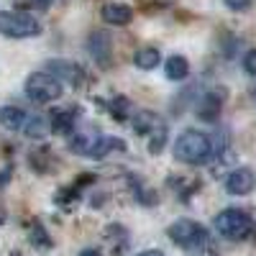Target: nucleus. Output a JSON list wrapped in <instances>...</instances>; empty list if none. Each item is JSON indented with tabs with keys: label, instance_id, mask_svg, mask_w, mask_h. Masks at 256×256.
Here are the masks:
<instances>
[{
	"label": "nucleus",
	"instance_id": "nucleus-1",
	"mask_svg": "<svg viewBox=\"0 0 256 256\" xmlns=\"http://www.w3.org/2000/svg\"><path fill=\"white\" fill-rule=\"evenodd\" d=\"M212 156V141L208 134L198 131V128H187L174 141V159L190 166L208 164Z\"/></svg>",
	"mask_w": 256,
	"mask_h": 256
},
{
	"label": "nucleus",
	"instance_id": "nucleus-2",
	"mask_svg": "<svg viewBox=\"0 0 256 256\" xmlns=\"http://www.w3.org/2000/svg\"><path fill=\"white\" fill-rule=\"evenodd\" d=\"M212 226H216V230L220 233L223 238L228 241H244L251 236V230H254V220L246 210L241 208H226L220 210L216 220H212Z\"/></svg>",
	"mask_w": 256,
	"mask_h": 256
},
{
	"label": "nucleus",
	"instance_id": "nucleus-3",
	"mask_svg": "<svg viewBox=\"0 0 256 256\" xmlns=\"http://www.w3.org/2000/svg\"><path fill=\"white\" fill-rule=\"evenodd\" d=\"M41 34V20L24 10H0V36L31 38Z\"/></svg>",
	"mask_w": 256,
	"mask_h": 256
},
{
	"label": "nucleus",
	"instance_id": "nucleus-4",
	"mask_svg": "<svg viewBox=\"0 0 256 256\" xmlns=\"http://www.w3.org/2000/svg\"><path fill=\"white\" fill-rule=\"evenodd\" d=\"M166 236L172 238L177 246L187 248V251H195L202 248L208 244V228L200 226L198 220H190V218H180L172 226L166 228Z\"/></svg>",
	"mask_w": 256,
	"mask_h": 256
},
{
	"label": "nucleus",
	"instance_id": "nucleus-5",
	"mask_svg": "<svg viewBox=\"0 0 256 256\" xmlns=\"http://www.w3.org/2000/svg\"><path fill=\"white\" fill-rule=\"evenodd\" d=\"M26 95L34 100V102H52V100H59L64 88L56 77H52L49 72H34L28 74L26 84H24Z\"/></svg>",
	"mask_w": 256,
	"mask_h": 256
},
{
	"label": "nucleus",
	"instance_id": "nucleus-6",
	"mask_svg": "<svg viewBox=\"0 0 256 256\" xmlns=\"http://www.w3.org/2000/svg\"><path fill=\"white\" fill-rule=\"evenodd\" d=\"M46 70L52 77H56L59 82H70L72 88L82 84V80H84V70L77 62H70V59H52V62H46Z\"/></svg>",
	"mask_w": 256,
	"mask_h": 256
},
{
	"label": "nucleus",
	"instance_id": "nucleus-7",
	"mask_svg": "<svg viewBox=\"0 0 256 256\" xmlns=\"http://www.w3.org/2000/svg\"><path fill=\"white\" fill-rule=\"evenodd\" d=\"M256 187V174L251 172L248 166H238L233 169V172L226 177V192L228 195H248V192H254Z\"/></svg>",
	"mask_w": 256,
	"mask_h": 256
},
{
	"label": "nucleus",
	"instance_id": "nucleus-8",
	"mask_svg": "<svg viewBox=\"0 0 256 256\" xmlns=\"http://www.w3.org/2000/svg\"><path fill=\"white\" fill-rule=\"evenodd\" d=\"M220 110H223V95H220L218 90H210V92H205V95L198 100V105H195V113H198V118H200V120H205V123L218 120Z\"/></svg>",
	"mask_w": 256,
	"mask_h": 256
},
{
	"label": "nucleus",
	"instance_id": "nucleus-9",
	"mask_svg": "<svg viewBox=\"0 0 256 256\" xmlns=\"http://www.w3.org/2000/svg\"><path fill=\"white\" fill-rule=\"evenodd\" d=\"M100 16L108 26H128L134 20V8L126 3H105Z\"/></svg>",
	"mask_w": 256,
	"mask_h": 256
},
{
	"label": "nucleus",
	"instance_id": "nucleus-10",
	"mask_svg": "<svg viewBox=\"0 0 256 256\" xmlns=\"http://www.w3.org/2000/svg\"><path fill=\"white\" fill-rule=\"evenodd\" d=\"M116 148H126V144L120 141V138H116V136H95L92 138V144H90V148H88V154L84 156H92V159H102L108 152H116Z\"/></svg>",
	"mask_w": 256,
	"mask_h": 256
},
{
	"label": "nucleus",
	"instance_id": "nucleus-11",
	"mask_svg": "<svg viewBox=\"0 0 256 256\" xmlns=\"http://www.w3.org/2000/svg\"><path fill=\"white\" fill-rule=\"evenodd\" d=\"M90 52H92V56L100 62V67H108L110 64V36L108 34H102V31H98V34H92L90 36Z\"/></svg>",
	"mask_w": 256,
	"mask_h": 256
},
{
	"label": "nucleus",
	"instance_id": "nucleus-12",
	"mask_svg": "<svg viewBox=\"0 0 256 256\" xmlns=\"http://www.w3.org/2000/svg\"><path fill=\"white\" fill-rule=\"evenodd\" d=\"M164 77L172 80V82L187 80L190 77V62H187V56H182V54H172V56H169L166 64H164Z\"/></svg>",
	"mask_w": 256,
	"mask_h": 256
},
{
	"label": "nucleus",
	"instance_id": "nucleus-13",
	"mask_svg": "<svg viewBox=\"0 0 256 256\" xmlns=\"http://www.w3.org/2000/svg\"><path fill=\"white\" fill-rule=\"evenodd\" d=\"M26 113L24 108H18V105H3L0 108V126L8 128V131H20V128L26 126Z\"/></svg>",
	"mask_w": 256,
	"mask_h": 256
},
{
	"label": "nucleus",
	"instance_id": "nucleus-14",
	"mask_svg": "<svg viewBox=\"0 0 256 256\" xmlns=\"http://www.w3.org/2000/svg\"><path fill=\"white\" fill-rule=\"evenodd\" d=\"M74 126H77V118L72 110H56L52 116V123H49V131L59 134V136H72L74 134Z\"/></svg>",
	"mask_w": 256,
	"mask_h": 256
},
{
	"label": "nucleus",
	"instance_id": "nucleus-15",
	"mask_svg": "<svg viewBox=\"0 0 256 256\" xmlns=\"http://www.w3.org/2000/svg\"><path fill=\"white\" fill-rule=\"evenodd\" d=\"M159 62H162V54H159V49H154V46H144V49H138V52L134 54V64H136L138 70H144V72L156 70Z\"/></svg>",
	"mask_w": 256,
	"mask_h": 256
},
{
	"label": "nucleus",
	"instance_id": "nucleus-16",
	"mask_svg": "<svg viewBox=\"0 0 256 256\" xmlns=\"http://www.w3.org/2000/svg\"><path fill=\"white\" fill-rule=\"evenodd\" d=\"M159 126H162V120H159V116L152 113V110H138V113L134 116V131L141 134V136L154 134Z\"/></svg>",
	"mask_w": 256,
	"mask_h": 256
},
{
	"label": "nucleus",
	"instance_id": "nucleus-17",
	"mask_svg": "<svg viewBox=\"0 0 256 256\" xmlns=\"http://www.w3.org/2000/svg\"><path fill=\"white\" fill-rule=\"evenodd\" d=\"M49 131V123L46 118H41V116H34V118H26V126H24V134L28 138H44Z\"/></svg>",
	"mask_w": 256,
	"mask_h": 256
},
{
	"label": "nucleus",
	"instance_id": "nucleus-18",
	"mask_svg": "<svg viewBox=\"0 0 256 256\" xmlns=\"http://www.w3.org/2000/svg\"><path fill=\"white\" fill-rule=\"evenodd\" d=\"M164 146H166V123H162L156 131L152 134V141H148V154H162L164 152Z\"/></svg>",
	"mask_w": 256,
	"mask_h": 256
},
{
	"label": "nucleus",
	"instance_id": "nucleus-19",
	"mask_svg": "<svg viewBox=\"0 0 256 256\" xmlns=\"http://www.w3.org/2000/svg\"><path fill=\"white\" fill-rule=\"evenodd\" d=\"M128 110H131V100H128V98H116L110 102V113H113L116 120H126L128 118Z\"/></svg>",
	"mask_w": 256,
	"mask_h": 256
},
{
	"label": "nucleus",
	"instance_id": "nucleus-20",
	"mask_svg": "<svg viewBox=\"0 0 256 256\" xmlns=\"http://www.w3.org/2000/svg\"><path fill=\"white\" fill-rule=\"evenodd\" d=\"M31 238H34V246L36 248H52V238H49V233L44 230V226H41V223H36L34 226V233H31Z\"/></svg>",
	"mask_w": 256,
	"mask_h": 256
},
{
	"label": "nucleus",
	"instance_id": "nucleus-21",
	"mask_svg": "<svg viewBox=\"0 0 256 256\" xmlns=\"http://www.w3.org/2000/svg\"><path fill=\"white\" fill-rule=\"evenodd\" d=\"M244 70H246V74L256 77V49H248L244 54Z\"/></svg>",
	"mask_w": 256,
	"mask_h": 256
},
{
	"label": "nucleus",
	"instance_id": "nucleus-22",
	"mask_svg": "<svg viewBox=\"0 0 256 256\" xmlns=\"http://www.w3.org/2000/svg\"><path fill=\"white\" fill-rule=\"evenodd\" d=\"M223 3L230 8V10H246L251 6V0H223Z\"/></svg>",
	"mask_w": 256,
	"mask_h": 256
},
{
	"label": "nucleus",
	"instance_id": "nucleus-23",
	"mask_svg": "<svg viewBox=\"0 0 256 256\" xmlns=\"http://www.w3.org/2000/svg\"><path fill=\"white\" fill-rule=\"evenodd\" d=\"M8 180H10V169H3V172H0V187H6Z\"/></svg>",
	"mask_w": 256,
	"mask_h": 256
},
{
	"label": "nucleus",
	"instance_id": "nucleus-24",
	"mask_svg": "<svg viewBox=\"0 0 256 256\" xmlns=\"http://www.w3.org/2000/svg\"><path fill=\"white\" fill-rule=\"evenodd\" d=\"M80 256H102V254H100L98 248H82V251H80Z\"/></svg>",
	"mask_w": 256,
	"mask_h": 256
},
{
	"label": "nucleus",
	"instance_id": "nucleus-25",
	"mask_svg": "<svg viewBox=\"0 0 256 256\" xmlns=\"http://www.w3.org/2000/svg\"><path fill=\"white\" fill-rule=\"evenodd\" d=\"M138 256H164V251H159V248H148V251H141Z\"/></svg>",
	"mask_w": 256,
	"mask_h": 256
},
{
	"label": "nucleus",
	"instance_id": "nucleus-26",
	"mask_svg": "<svg viewBox=\"0 0 256 256\" xmlns=\"http://www.w3.org/2000/svg\"><path fill=\"white\" fill-rule=\"evenodd\" d=\"M254 98H256V90H254Z\"/></svg>",
	"mask_w": 256,
	"mask_h": 256
}]
</instances>
